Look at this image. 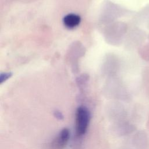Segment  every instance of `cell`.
<instances>
[{
	"label": "cell",
	"instance_id": "2",
	"mask_svg": "<svg viewBox=\"0 0 149 149\" xmlns=\"http://www.w3.org/2000/svg\"><path fill=\"white\" fill-rule=\"evenodd\" d=\"M69 130L67 128L63 129L49 144V149H64L69 140Z\"/></svg>",
	"mask_w": 149,
	"mask_h": 149
},
{
	"label": "cell",
	"instance_id": "3",
	"mask_svg": "<svg viewBox=\"0 0 149 149\" xmlns=\"http://www.w3.org/2000/svg\"><path fill=\"white\" fill-rule=\"evenodd\" d=\"M81 22V17L79 15L74 13L66 15L63 18V23L65 26L72 29L78 26Z\"/></svg>",
	"mask_w": 149,
	"mask_h": 149
},
{
	"label": "cell",
	"instance_id": "4",
	"mask_svg": "<svg viewBox=\"0 0 149 149\" xmlns=\"http://www.w3.org/2000/svg\"><path fill=\"white\" fill-rule=\"evenodd\" d=\"M12 75V74L9 72V73H1V76H0V81L1 83H2V82H3L4 81L8 79H9L11 76Z\"/></svg>",
	"mask_w": 149,
	"mask_h": 149
},
{
	"label": "cell",
	"instance_id": "1",
	"mask_svg": "<svg viewBox=\"0 0 149 149\" xmlns=\"http://www.w3.org/2000/svg\"><path fill=\"white\" fill-rule=\"evenodd\" d=\"M90 121V113L84 107H79L76 112L75 130L77 136L80 137L85 134L87 132Z\"/></svg>",
	"mask_w": 149,
	"mask_h": 149
}]
</instances>
